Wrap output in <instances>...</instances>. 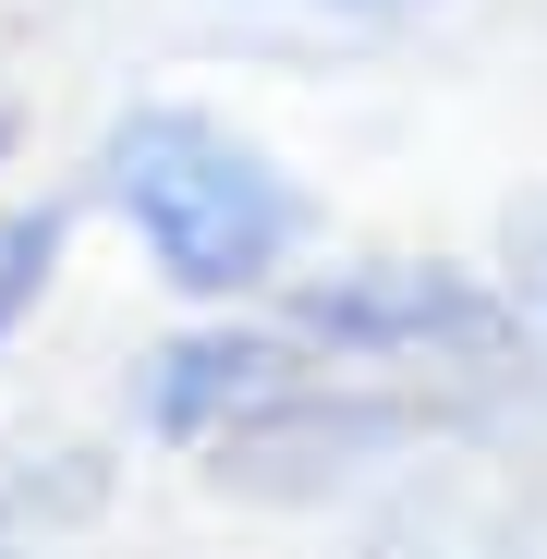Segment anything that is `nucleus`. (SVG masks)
I'll use <instances>...</instances> for the list:
<instances>
[{
  "mask_svg": "<svg viewBox=\"0 0 547 559\" xmlns=\"http://www.w3.org/2000/svg\"><path fill=\"white\" fill-rule=\"evenodd\" d=\"M85 170H98V207L134 231L170 305H267L317 255V195L281 170V146H255L243 122H219L195 98L110 110Z\"/></svg>",
  "mask_w": 547,
  "mask_h": 559,
  "instance_id": "nucleus-1",
  "label": "nucleus"
},
{
  "mask_svg": "<svg viewBox=\"0 0 547 559\" xmlns=\"http://www.w3.org/2000/svg\"><path fill=\"white\" fill-rule=\"evenodd\" d=\"M499 390H463V378H365V365H305V378H281L255 414H231L195 475L243 511H317L365 475H390V462L438 450V438H487Z\"/></svg>",
  "mask_w": 547,
  "mask_h": 559,
  "instance_id": "nucleus-2",
  "label": "nucleus"
},
{
  "mask_svg": "<svg viewBox=\"0 0 547 559\" xmlns=\"http://www.w3.org/2000/svg\"><path fill=\"white\" fill-rule=\"evenodd\" d=\"M317 365H365V378H463V390H523V317L499 293V267L463 255H305L267 293Z\"/></svg>",
  "mask_w": 547,
  "mask_h": 559,
  "instance_id": "nucleus-3",
  "label": "nucleus"
},
{
  "mask_svg": "<svg viewBox=\"0 0 547 559\" xmlns=\"http://www.w3.org/2000/svg\"><path fill=\"white\" fill-rule=\"evenodd\" d=\"M305 341L267 317V305H195L170 341H146L134 353V438H158V450H207L231 414H255L281 378H305Z\"/></svg>",
  "mask_w": 547,
  "mask_h": 559,
  "instance_id": "nucleus-4",
  "label": "nucleus"
},
{
  "mask_svg": "<svg viewBox=\"0 0 547 559\" xmlns=\"http://www.w3.org/2000/svg\"><path fill=\"white\" fill-rule=\"evenodd\" d=\"M61 207H0V353L25 341V317L49 305V280H61Z\"/></svg>",
  "mask_w": 547,
  "mask_h": 559,
  "instance_id": "nucleus-5",
  "label": "nucleus"
},
{
  "mask_svg": "<svg viewBox=\"0 0 547 559\" xmlns=\"http://www.w3.org/2000/svg\"><path fill=\"white\" fill-rule=\"evenodd\" d=\"M499 293H511V317H523V341L547 365V182H523L499 207Z\"/></svg>",
  "mask_w": 547,
  "mask_h": 559,
  "instance_id": "nucleus-6",
  "label": "nucleus"
},
{
  "mask_svg": "<svg viewBox=\"0 0 547 559\" xmlns=\"http://www.w3.org/2000/svg\"><path fill=\"white\" fill-rule=\"evenodd\" d=\"M73 511H98V475L49 487L25 462H0V559H49V523H73Z\"/></svg>",
  "mask_w": 547,
  "mask_h": 559,
  "instance_id": "nucleus-7",
  "label": "nucleus"
},
{
  "mask_svg": "<svg viewBox=\"0 0 547 559\" xmlns=\"http://www.w3.org/2000/svg\"><path fill=\"white\" fill-rule=\"evenodd\" d=\"M317 13H365V25H390V13H438V0H317Z\"/></svg>",
  "mask_w": 547,
  "mask_h": 559,
  "instance_id": "nucleus-8",
  "label": "nucleus"
},
{
  "mask_svg": "<svg viewBox=\"0 0 547 559\" xmlns=\"http://www.w3.org/2000/svg\"><path fill=\"white\" fill-rule=\"evenodd\" d=\"M305 13H317V0H305Z\"/></svg>",
  "mask_w": 547,
  "mask_h": 559,
  "instance_id": "nucleus-9",
  "label": "nucleus"
}]
</instances>
